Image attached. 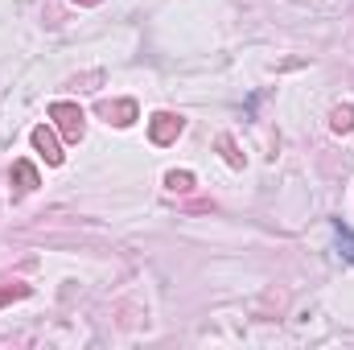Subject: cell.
<instances>
[{
    "label": "cell",
    "instance_id": "3",
    "mask_svg": "<svg viewBox=\"0 0 354 350\" xmlns=\"http://www.w3.org/2000/svg\"><path fill=\"white\" fill-rule=\"evenodd\" d=\"M99 116H103L107 124H115V128H128V124L136 120V103H132V99H103V103H99Z\"/></svg>",
    "mask_w": 354,
    "mask_h": 350
},
{
    "label": "cell",
    "instance_id": "2",
    "mask_svg": "<svg viewBox=\"0 0 354 350\" xmlns=\"http://www.w3.org/2000/svg\"><path fill=\"white\" fill-rule=\"evenodd\" d=\"M181 128H185V120L174 116V111H157V116L149 120V136H153V145H174L177 136H181Z\"/></svg>",
    "mask_w": 354,
    "mask_h": 350
},
{
    "label": "cell",
    "instance_id": "6",
    "mask_svg": "<svg viewBox=\"0 0 354 350\" xmlns=\"http://www.w3.org/2000/svg\"><path fill=\"white\" fill-rule=\"evenodd\" d=\"M334 239H338V252H342V260L354 264V235H351V227H346L342 219H334Z\"/></svg>",
    "mask_w": 354,
    "mask_h": 350
},
{
    "label": "cell",
    "instance_id": "1",
    "mask_svg": "<svg viewBox=\"0 0 354 350\" xmlns=\"http://www.w3.org/2000/svg\"><path fill=\"white\" fill-rule=\"evenodd\" d=\"M50 120H58V128H62V136L66 140H83V132H87V124H83V111H79V103H66V99H58V103H50Z\"/></svg>",
    "mask_w": 354,
    "mask_h": 350
},
{
    "label": "cell",
    "instance_id": "4",
    "mask_svg": "<svg viewBox=\"0 0 354 350\" xmlns=\"http://www.w3.org/2000/svg\"><path fill=\"white\" fill-rule=\"evenodd\" d=\"M29 140H33V149H37V153H41V157L50 161V165H62V157H66V153H62L58 136H54V132H50L46 124H41V128H33V136H29Z\"/></svg>",
    "mask_w": 354,
    "mask_h": 350
},
{
    "label": "cell",
    "instance_id": "11",
    "mask_svg": "<svg viewBox=\"0 0 354 350\" xmlns=\"http://www.w3.org/2000/svg\"><path fill=\"white\" fill-rule=\"evenodd\" d=\"M79 4H99V0H79Z\"/></svg>",
    "mask_w": 354,
    "mask_h": 350
},
{
    "label": "cell",
    "instance_id": "5",
    "mask_svg": "<svg viewBox=\"0 0 354 350\" xmlns=\"http://www.w3.org/2000/svg\"><path fill=\"white\" fill-rule=\"evenodd\" d=\"M12 185H17V194L37 190V169H33L29 161H17V165H12Z\"/></svg>",
    "mask_w": 354,
    "mask_h": 350
},
{
    "label": "cell",
    "instance_id": "9",
    "mask_svg": "<svg viewBox=\"0 0 354 350\" xmlns=\"http://www.w3.org/2000/svg\"><path fill=\"white\" fill-rule=\"evenodd\" d=\"M165 185H169L174 194H189V190H194V174H189V169H169V174H165Z\"/></svg>",
    "mask_w": 354,
    "mask_h": 350
},
{
    "label": "cell",
    "instance_id": "10",
    "mask_svg": "<svg viewBox=\"0 0 354 350\" xmlns=\"http://www.w3.org/2000/svg\"><path fill=\"white\" fill-rule=\"evenodd\" d=\"M218 149H223V157H227L231 169H243V153H235V140L231 136H218Z\"/></svg>",
    "mask_w": 354,
    "mask_h": 350
},
{
    "label": "cell",
    "instance_id": "8",
    "mask_svg": "<svg viewBox=\"0 0 354 350\" xmlns=\"http://www.w3.org/2000/svg\"><path fill=\"white\" fill-rule=\"evenodd\" d=\"M21 297H29V284H21V280H0V305H12V301H21Z\"/></svg>",
    "mask_w": 354,
    "mask_h": 350
},
{
    "label": "cell",
    "instance_id": "7",
    "mask_svg": "<svg viewBox=\"0 0 354 350\" xmlns=\"http://www.w3.org/2000/svg\"><path fill=\"white\" fill-rule=\"evenodd\" d=\"M330 128H334V132H351V128H354V103L334 107V116H330Z\"/></svg>",
    "mask_w": 354,
    "mask_h": 350
}]
</instances>
